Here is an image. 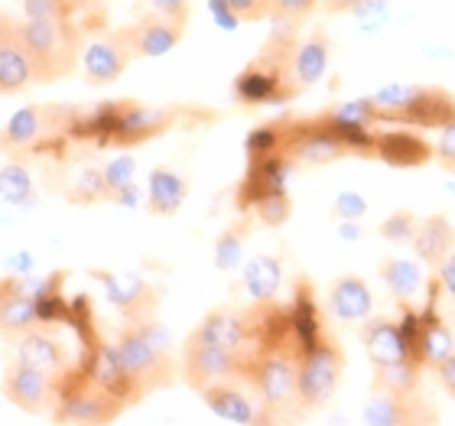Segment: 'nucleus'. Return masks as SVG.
<instances>
[{
	"mask_svg": "<svg viewBox=\"0 0 455 426\" xmlns=\"http://www.w3.org/2000/svg\"><path fill=\"white\" fill-rule=\"evenodd\" d=\"M20 46L27 49L33 72H36V85H49L59 78L72 76L82 62V27L76 20H20L17 23Z\"/></svg>",
	"mask_w": 455,
	"mask_h": 426,
	"instance_id": "nucleus-1",
	"label": "nucleus"
},
{
	"mask_svg": "<svg viewBox=\"0 0 455 426\" xmlns=\"http://www.w3.org/2000/svg\"><path fill=\"white\" fill-rule=\"evenodd\" d=\"M114 349H117L121 361L133 374V381L143 388V394L166 388L176 378V365H172V351H170V332L163 329L153 316L127 322L117 332Z\"/></svg>",
	"mask_w": 455,
	"mask_h": 426,
	"instance_id": "nucleus-2",
	"label": "nucleus"
},
{
	"mask_svg": "<svg viewBox=\"0 0 455 426\" xmlns=\"http://www.w3.org/2000/svg\"><path fill=\"white\" fill-rule=\"evenodd\" d=\"M293 39L276 36L264 46V52L237 76L235 98L241 105H274V101H290L296 98L299 85L293 78Z\"/></svg>",
	"mask_w": 455,
	"mask_h": 426,
	"instance_id": "nucleus-3",
	"label": "nucleus"
},
{
	"mask_svg": "<svg viewBox=\"0 0 455 426\" xmlns=\"http://www.w3.org/2000/svg\"><path fill=\"white\" fill-rule=\"evenodd\" d=\"M124 404L111 398L105 388H98L95 381L88 378L85 368H72L56 378V390H52V417L59 423H111L121 417Z\"/></svg>",
	"mask_w": 455,
	"mask_h": 426,
	"instance_id": "nucleus-4",
	"label": "nucleus"
},
{
	"mask_svg": "<svg viewBox=\"0 0 455 426\" xmlns=\"http://www.w3.org/2000/svg\"><path fill=\"white\" fill-rule=\"evenodd\" d=\"M296 365H299V355H290V351H264V355H244L241 358V378L251 381L267 417L299 407Z\"/></svg>",
	"mask_w": 455,
	"mask_h": 426,
	"instance_id": "nucleus-5",
	"label": "nucleus"
},
{
	"mask_svg": "<svg viewBox=\"0 0 455 426\" xmlns=\"http://www.w3.org/2000/svg\"><path fill=\"white\" fill-rule=\"evenodd\" d=\"M341 368H345V358H341V349L335 342L319 335L309 349H303L299 365H296L299 410H319L323 404H329L332 394L339 390Z\"/></svg>",
	"mask_w": 455,
	"mask_h": 426,
	"instance_id": "nucleus-6",
	"label": "nucleus"
},
{
	"mask_svg": "<svg viewBox=\"0 0 455 426\" xmlns=\"http://www.w3.org/2000/svg\"><path fill=\"white\" fill-rule=\"evenodd\" d=\"M345 153H351L348 143H345V137L325 117H319V121L283 124V157L290 163L325 166V163H335Z\"/></svg>",
	"mask_w": 455,
	"mask_h": 426,
	"instance_id": "nucleus-7",
	"label": "nucleus"
},
{
	"mask_svg": "<svg viewBox=\"0 0 455 426\" xmlns=\"http://www.w3.org/2000/svg\"><path fill=\"white\" fill-rule=\"evenodd\" d=\"M182 378L196 390L219 384V381H235L241 378V355L192 332L182 345Z\"/></svg>",
	"mask_w": 455,
	"mask_h": 426,
	"instance_id": "nucleus-8",
	"label": "nucleus"
},
{
	"mask_svg": "<svg viewBox=\"0 0 455 426\" xmlns=\"http://www.w3.org/2000/svg\"><path fill=\"white\" fill-rule=\"evenodd\" d=\"M62 117H66L62 108H49V105L20 108L7 121V127L0 131V150L10 153V157H23L29 150H39V143L46 141V137L62 131V124H66Z\"/></svg>",
	"mask_w": 455,
	"mask_h": 426,
	"instance_id": "nucleus-9",
	"label": "nucleus"
},
{
	"mask_svg": "<svg viewBox=\"0 0 455 426\" xmlns=\"http://www.w3.org/2000/svg\"><path fill=\"white\" fill-rule=\"evenodd\" d=\"M52 390H56V378L36 365H27L23 358L10 361L0 381V394L23 414H43L46 407H52Z\"/></svg>",
	"mask_w": 455,
	"mask_h": 426,
	"instance_id": "nucleus-10",
	"label": "nucleus"
},
{
	"mask_svg": "<svg viewBox=\"0 0 455 426\" xmlns=\"http://www.w3.org/2000/svg\"><path fill=\"white\" fill-rule=\"evenodd\" d=\"M85 374L95 381L98 388H105L111 398H117L124 407H133L137 400H143V388L133 381V374L127 371V365L121 361L117 349H114V342H92V349H88V361L82 365Z\"/></svg>",
	"mask_w": 455,
	"mask_h": 426,
	"instance_id": "nucleus-11",
	"label": "nucleus"
},
{
	"mask_svg": "<svg viewBox=\"0 0 455 426\" xmlns=\"http://www.w3.org/2000/svg\"><path fill=\"white\" fill-rule=\"evenodd\" d=\"M98 127H105L101 141L133 147V143L153 141L156 133L166 131V127H170V114L153 111V108H140V105H117L108 114H101Z\"/></svg>",
	"mask_w": 455,
	"mask_h": 426,
	"instance_id": "nucleus-12",
	"label": "nucleus"
},
{
	"mask_svg": "<svg viewBox=\"0 0 455 426\" xmlns=\"http://www.w3.org/2000/svg\"><path fill=\"white\" fill-rule=\"evenodd\" d=\"M131 43L124 36L121 29H114L108 36L92 39L85 49H82V76H85L88 85L105 88L111 82L124 76V68L131 66Z\"/></svg>",
	"mask_w": 455,
	"mask_h": 426,
	"instance_id": "nucleus-13",
	"label": "nucleus"
},
{
	"mask_svg": "<svg viewBox=\"0 0 455 426\" xmlns=\"http://www.w3.org/2000/svg\"><path fill=\"white\" fill-rule=\"evenodd\" d=\"M121 33L131 43L133 59H156V56H166L170 49H176L186 27L176 23V20L160 17V13H147V17L131 23V27H121Z\"/></svg>",
	"mask_w": 455,
	"mask_h": 426,
	"instance_id": "nucleus-14",
	"label": "nucleus"
},
{
	"mask_svg": "<svg viewBox=\"0 0 455 426\" xmlns=\"http://www.w3.org/2000/svg\"><path fill=\"white\" fill-rule=\"evenodd\" d=\"M98 280L105 284L108 300H111V303L127 316V322L147 319V316H153V309H156L160 293H156L143 277H137V274H98Z\"/></svg>",
	"mask_w": 455,
	"mask_h": 426,
	"instance_id": "nucleus-15",
	"label": "nucleus"
},
{
	"mask_svg": "<svg viewBox=\"0 0 455 426\" xmlns=\"http://www.w3.org/2000/svg\"><path fill=\"white\" fill-rule=\"evenodd\" d=\"M361 342H364V351H368L371 365H390V361L410 358L407 339H403V326L397 319H387V316H374V319H364V329H361Z\"/></svg>",
	"mask_w": 455,
	"mask_h": 426,
	"instance_id": "nucleus-16",
	"label": "nucleus"
},
{
	"mask_svg": "<svg viewBox=\"0 0 455 426\" xmlns=\"http://www.w3.org/2000/svg\"><path fill=\"white\" fill-rule=\"evenodd\" d=\"M36 300L23 290L20 280H4L0 284V335L4 339H20L23 332L36 329Z\"/></svg>",
	"mask_w": 455,
	"mask_h": 426,
	"instance_id": "nucleus-17",
	"label": "nucleus"
},
{
	"mask_svg": "<svg viewBox=\"0 0 455 426\" xmlns=\"http://www.w3.org/2000/svg\"><path fill=\"white\" fill-rule=\"evenodd\" d=\"M17 358H23L27 365H36V368L49 371L52 378L59 374H66L72 368V361H68V351L62 349V342L52 335V332L43 329V322H39L36 329L23 332L17 339Z\"/></svg>",
	"mask_w": 455,
	"mask_h": 426,
	"instance_id": "nucleus-18",
	"label": "nucleus"
},
{
	"mask_svg": "<svg viewBox=\"0 0 455 426\" xmlns=\"http://www.w3.org/2000/svg\"><path fill=\"white\" fill-rule=\"evenodd\" d=\"M329 313L341 322H364L374 313V296H371L368 284L355 274L339 277L329 286Z\"/></svg>",
	"mask_w": 455,
	"mask_h": 426,
	"instance_id": "nucleus-19",
	"label": "nucleus"
},
{
	"mask_svg": "<svg viewBox=\"0 0 455 426\" xmlns=\"http://www.w3.org/2000/svg\"><path fill=\"white\" fill-rule=\"evenodd\" d=\"M199 394H202V400L209 404L212 414H215V417H221V420H228V423H257V420H264L260 407L247 398L244 390L235 388L231 381L209 384V388H202Z\"/></svg>",
	"mask_w": 455,
	"mask_h": 426,
	"instance_id": "nucleus-20",
	"label": "nucleus"
},
{
	"mask_svg": "<svg viewBox=\"0 0 455 426\" xmlns=\"http://www.w3.org/2000/svg\"><path fill=\"white\" fill-rule=\"evenodd\" d=\"M413 251L427 267H439L446 261V254L455 247V228L449 225L446 215H429L423 221H417L413 231Z\"/></svg>",
	"mask_w": 455,
	"mask_h": 426,
	"instance_id": "nucleus-21",
	"label": "nucleus"
},
{
	"mask_svg": "<svg viewBox=\"0 0 455 426\" xmlns=\"http://www.w3.org/2000/svg\"><path fill=\"white\" fill-rule=\"evenodd\" d=\"M196 335L215 342L221 349L237 351L241 358L247 355V313H235V309H215L196 326Z\"/></svg>",
	"mask_w": 455,
	"mask_h": 426,
	"instance_id": "nucleus-22",
	"label": "nucleus"
},
{
	"mask_svg": "<svg viewBox=\"0 0 455 426\" xmlns=\"http://www.w3.org/2000/svg\"><path fill=\"white\" fill-rule=\"evenodd\" d=\"M374 157H380L390 166H400V170H410V166H419L433 157L427 141H419L413 133L403 131H390V133H374Z\"/></svg>",
	"mask_w": 455,
	"mask_h": 426,
	"instance_id": "nucleus-23",
	"label": "nucleus"
},
{
	"mask_svg": "<svg viewBox=\"0 0 455 426\" xmlns=\"http://www.w3.org/2000/svg\"><path fill=\"white\" fill-rule=\"evenodd\" d=\"M189 196V180L180 176L176 170H160L150 173L147 180V205H150L153 215H176L182 209V202Z\"/></svg>",
	"mask_w": 455,
	"mask_h": 426,
	"instance_id": "nucleus-24",
	"label": "nucleus"
},
{
	"mask_svg": "<svg viewBox=\"0 0 455 426\" xmlns=\"http://www.w3.org/2000/svg\"><path fill=\"white\" fill-rule=\"evenodd\" d=\"M429 410L413 398H400V394H384L380 390L378 398L364 407V423H378V426H397V423H419L427 420Z\"/></svg>",
	"mask_w": 455,
	"mask_h": 426,
	"instance_id": "nucleus-25",
	"label": "nucleus"
},
{
	"mask_svg": "<svg viewBox=\"0 0 455 426\" xmlns=\"http://www.w3.org/2000/svg\"><path fill=\"white\" fill-rule=\"evenodd\" d=\"M325 68H329V36L325 33H313L293 49V78L299 92L313 88L315 82H323Z\"/></svg>",
	"mask_w": 455,
	"mask_h": 426,
	"instance_id": "nucleus-26",
	"label": "nucleus"
},
{
	"mask_svg": "<svg viewBox=\"0 0 455 426\" xmlns=\"http://www.w3.org/2000/svg\"><path fill=\"white\" fill-rule=\"evenodd\" d=\"M283 284V267L270 254H257L244 267V290L254 303H274L276 290Z\"/></svg>",
	"mask_w": 455,
	"mask_h": 426,
	"instance_id": "nucleus-27",
	"label": "nucleus"
},
{
	"mask_svg": "<svg viewBox=\"0 0 455 426\" xmlns=\"http://www.w3.org/2000/svg\"><path fill=\"white\" fill-rule=\"evenodd\" d=\"M27 85H36V72L17 39L7 49H0V95H17Z\"/></svg>",
	"mask_w": 455,
	"mask_h": 426,
	"instance_id": "nucleus-28",
	"label": "nucleus"
},
{
	"mask_svg": "<svg viewBox=\"0 0 455 426\" xmlns=\"http://www.w3.org/2000/svg\"><path fill=\"white\" fill-rule=\"evenodd\" d=\"M380 280L387 284V290L400 303H410L423 286V267L417 261H407V257H387L380 264Z\"/></svg>",
	"mask_w": 455,
	"mask_h": 426,
	"instance_id": "nucleus-29",
	"label": "nucleus"
},
{
	"mask_svg": "<svg viewBox=\"0 0 455 426\" xmlns=\"http://www.w3.org/2000/svg\"><path fill=\"white\" fill-rule=\"evenodd\" d=\"M419 368L413 358H400L390 361V365H378L374 368V388L384 390V394H400V398H413L419 390Z\"/></svg>",
	"mask_w": 455,
	"mask_h": 426,
	"instance_id": "nucleus-30",
	"label": "nucleus"
},
{
	"mask_svg": "<svg viewBox=\"0 0 455 426\" xmlns=\"http://www.w3.org/2000/svg\"><path fill=\"white\" fill-rule=\"evenodd\" d=\"M251 235V221L247 218H237L235 225H228L219 237H215V267L219 270H235L241 264V257H244V241Z\"/></svg>",
	"mask_w": 455,
	"mask_h": 426,
	"instance_id": "nucleus-31",
	"label": "nucleus"
},
{
	"mask_svg": "<svg viewBox=\"0 0 455 426\" xmlns=\"http://www.w3.org/2000/svg\"><path fill=\"white\" fill-rule=\"evenodd\" d=\"M325 121L339 127V131H368L371 121H380L378 108L371 98H355V101H345V105L332 108L325 114Z\"/></svg>",
	"mask_w": 455,
	"mask_h": 426,
	"instance_id": "nucleus-32",
	"label": "nucleus"
},
{
	"mask_svg": "<svg viewBox=\"0 0 455 426\" xmlns=\"http://www.w3.org/2000/svg\"><path fill=\"white\" fill-rule=\"evenodd\" d=\"M0 199L7 205H33L36 189H33V176H29L27 166L10 163L0 170Z\"/></svg>",
	"mask_w": 455,
	"mask_h": 426,
	"instance_id": "nucleus-33",
	"label": "nucleus"
},
{
	"mask_svg": "<svg viewBox=\"0 0 455 426\" xmlns=\"http://www.w3.org/2000/svg\"><path fill=\"white\" fill-rule=\"evenodd\" d=\"M27 20H76L78 0H20Z\"/></svg>",
	"mask_w": 455,
	"mask_h": 426,
	"instance_id": "nucleus-34",
	"label": "nucleus"
},
{
	"mask_svg": "<svg viewBox=\"0 0 455 426\" xmlns=\"http://www.w3.org/2000/svg\"><path fill=\"white\" fill-rule=\"evenodd\" d=\"M133 173H137V160H133L131 153H124V157H114L105 170H101V182H105V199H111L114 192H121V189H127V186H133Z\"/></svg>",
	"mask_w": 455,
	"mask_h": 426,
	"instance_id": "nucleus-35",
	"label": "nucleus"
},
{
	"mask_svg": "<svg viewBox=\"0 0 455 426\" xmlns=\"http://www.w3.org/2000/svg\"><path fill=\"white\" fill-rule=\"evenodd\" d=\"M290 212H293V205H290V196H286V189L267 192V196H260V199L254 202V215L270 228L283 225L286 218H290Z\"/></svg>",
	"mask_w": 455,
	"mask_h": 426,
	"instance_id": "nucleus-36",
	"label": "nucleus"
},
{
	"mask_svg": "<svg viewBox=\"0 0 455 426\" xmlns=\"http://www.w3.org/2000/svg\"><path fill=\"white\" fill-rule=\"evenodd\" d=\"M413 231H417V218L410 215V212H397V215H390L380 225V235L387 237V241H394V245H410Z\"/></svg>",
	"mask_w": 455,
	"mask_h": 426,
	"instance_id": "nucleus-37",
	"label": "nucleus"
},
{
	"mask_svg": "<svg viewBox=\"0 0 455 426\" xmlns=\"http://www.w3.org/2000/svg\"><path fill=\"white\" fill-rule=\"evenodd\" d=\"M315 7H319V0H270V17L299 23V20L309 17Z\"/></svg>",
	"mask_w": 455,
	"mask_h": 426,
	"instance_id": "nucleus-38",
	"label": "nucleus"
},
{
	"mask_svg": "<svg viewBox=\"0 0 455 426\" xmlns=\"http://www.w3.org/2000/svg\"><path fill=\"white\" fill-rule=\"evenodd\" d=\"M332 209H335V215H339L341 221H358V218L368 212V202L361 199L358 192H339Z\"/></svg>",
	"mask_w": 455,
	"mask_h": 426,
	"instance_id": "nucleus-39",
	"label": "nucleus"
},
{
	"mask_svg": "<svg viewBox=\"0 0 455 426\" xmlns=\"http://www.w3.org/2000/svg\"><path fill=\"white\" fill-rule=\"evenodd\" d=\"M225 4L237 20H247V23L270 17V0H225Z\"/></svg>",
	"mask_w": 455,
	"mask_h": 426,
	"instance_id": "nucleus-40",
	"label": "nucleus"
},
{
	"mask_svg": "<svg viewBox=\"0 0 455 426\" xmlns=\"http://www.w3.org/2000/svg\"><path fill=\"white\" fill-rule=\"evenodd\" d=\"M153 13H160L166 20H176V23H189V0H150Z\"/></svg>",
	"mask_w": 455,
	"mask_h": 426,
	"instance_id": "nucleus-41",
	"label": "nucleus"
},
{
	"mask_svg": "<svg viewBox=\"0 0 455 426\" xmlns=\"http://www.w3.org/2000/svg\"><path fill=\"white\" fill-rule=\"evenodd\" d=\"M439 157V163L446 166V170H455V117L443 127V133H439V143L436 150H433Z\"/></svg>",
	"mask_w": 455,
	"mask_h": 426,
	"instance_id": "nucleus-42",
	"label": "nucleus"
},
{
	"mask_svg": "<svg viewBox=\"0 0 455 426\" xmlns=\"http://www.w3.org/2000/svg\"><path fill=\"white\" fill-rule=\"evenodd\" d=\"M436 286L449 300H455V247L446 254V261L436 267Z\"/></svg>",
	"mask_w": 455,
	"mask_h": 426,
	"instance_id": "nucleus-43",
	"label": "nucleus"
},
{
	"mask_svg": "<svg viewBox=\"0 0 455 426\" xmlns=\"http://www.w3.org/2000/svg\"><path fill=\"white\" fill-rule=\"evenodd\" d=\"M436 378H439V384H443V390L455 400V351L436 368Z\"/></svg>",
	"mask_w": 455,
	"mask_h": 426,
	"instance_id": "nucleus-44",
	"label": "nucleus"
},
{
	"mask_svg": "<svg viewBox=\"0 0 455 426\" xmlns=\"http://www.w3.org/2000/svg\"><path fill=\"white\" fill-rule=\"evenodd\" d=\"M17 23L10 13H0V49H7L10 43H17Z\"/></svg>",
	"mask_w": 455,
	"mask_h": 426,
	"instance_id": "nucleus-45",
	"label": "nucleus"
},
{
	"mask_svg": "<svg viewBox=\"0 0 455 426\" xmlns=\"http://www.w3.org/2000/svg\"><path fill=\"white\" fill-rule=\"evenodd\" d=\"M98 4H101V0H78V7L82 10H92V7H98Z\"/></svg>",
	"mask_w": 455,
	"mask_h": 426,
	"instance_id": "nucleus-46",
	"label": "nucleus"
}]
</instances>
